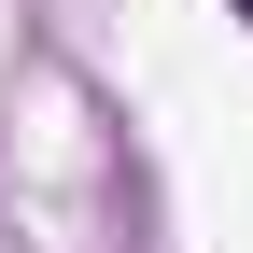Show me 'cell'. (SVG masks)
Masks as SVG:
<instances>
[{
	"label": "cell",
	"instance_id": "1",
	"mask_svg": "<svg viewBox=\"0 0 253 253\" xmlns=\"http://www.w3.org/2000/svg\"><path fill=\"white\" fill-rule=\"evenodd\" d=\"M239 14H253V0H239Z\"/></svg>",
	"mask_w": 253,
	"mask_h": 253
}]
</instances>
